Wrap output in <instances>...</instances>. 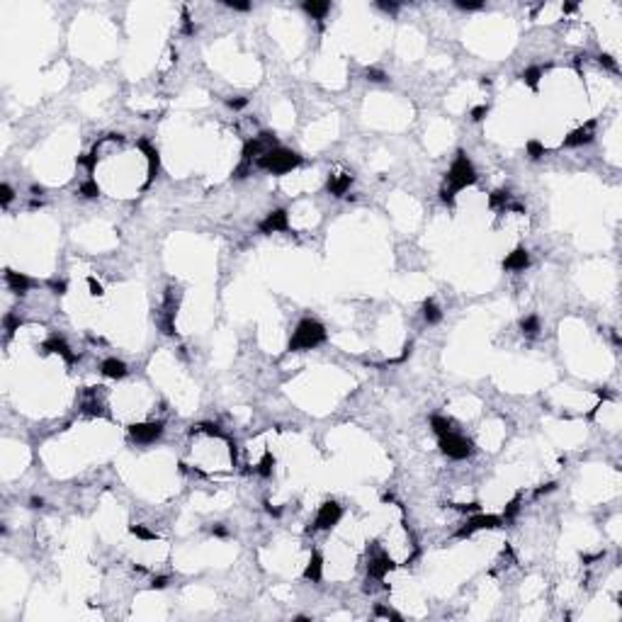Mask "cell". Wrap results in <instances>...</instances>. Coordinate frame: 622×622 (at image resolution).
Returning a JSON list of instances; mask_svg holds the SVG:
<instances>
[{"label": "cell", "instance_id": "1", "mask_svg": "<svg viewBox=\"0 0 622 622\" xmlns=\"http://www.w3.org/2000/svg\"><path fill=\"white\" fill-rule=\"evenodd\" d=\"M445 183H447L445 190H450L455 195L477 183V170H474V165H472V161L467 158L464 151H457V158H455V163L450 165V170L445 175Z\"/></svg>", "mask_w": 622, "mask_h": 622}, {"label": "cell", "instance_id": "2", "mask_svg": "<svg viewBox=\"0 0 622 622\" xmlns=\"http://www.w3.org/2000/svg\"><path fill=\"white\" fill-rule=\"evenodd\" d=\"M297 165H301V156L289 151V148H270L268 153H263L258 158V168L268 170V173H275V175H284L289 170H294Z\"/></svg>", "mask_w": 622, "mask_h": 622}, {"label": "cell", "instance_id": "3", "mask_svg": "<svg viewBox=\"0 0 622 622\" xmlns=\"http://www.w3.org/2000/svg\"><path fill=\"white\" fill-rule=\"evenodd\" d=\"M321 343H326V328L314 319H304L297 326L294 336L289 338V350H294V352L311 350V347H319Z\"/></svg>", "mask_w": 622, "mask_h": 622}, {"label": "cell", "instance_id": "4", "mask_svg": "<svg viewBox=\"0 0 622 622\" xmlns=\"http://www.w3.org/2000/svg\"><path fill=\"white\" fill-rule=\"evenodd\" d=\"M440 450L450 460H467L474 452V445H472V440H467L457 433H447V435L440 438Z\"/></svg>", "mask_w": 622, "mask_h": 622}, {"label": "cell", "instance_id": "5", "mask_svg": "<svg viewBox=\"0 0 622 622\" xmlns=\"http://www.w3.org/2000/svg\"><path fill=\"white\" fill-rule=\"evenodd\" d=\"M343 518V508L336 503V501H326L319 513H316V520H314V530H331L338 525V520Z\"/></svg>", "mask_w": 622, "mask_h": 622}, {"label": "cell", "instance_id": "6", "mask_svg": "<svg viewBox=\"0 0 622 622\" xmlns=\"http://www.w3.org/2000/svg\"><path fill=\"white\" fill-rule=\"evenodd\" d=\"M129 435L138 445H151L163 435V423L161 420L158 423H134V425H129Z\"/></svg>", "mask_w": 622, "mask_h": 622}, {"label": "cell", "instance_id": "7", "mask_svg": "<svg viewBox=\"0 0 622 622\" xmlns=\"http://www.w3.org/2000/svg\"><path fill=\"white\" fill-rule=\"evenodd\" d=\"M501 523H503V518H498V515H474L464 528L457 530V537L464 540V537L474 535L477 530H496V528H501Z\"/></svg>", "mask_w": 622, "mask_h": 622}, {"label": "cell", "instance_id": "8", "mask_svg": "<svg viewBox=\"0 0 622 622\" xmlns=\"http://www.w3.org/2000/svg\"><path fill=\"white\" fill-rule=\"evenodd\" d=\"M396 564H394V559L389 556V554L384 552H374L369 559H367V576L369 578H374V581H382L392 569H394Z\"/></svg>", "mask_w": 622, "mask_h": 622}, {"label": "cell", "instance_id": "9", "mask_svg": "<svg viewBox=\"0 0 622 622\" xmlns=\"http://www.w3.org/2000/svg\"><path fill=\"white\" fill-rule=\"evenodd\" d=\"M260 233H277V231H289V216L287 209H275L270 211L260 224H258Z\"/></svg>", "mask_w": 622, "mask_h": 622}, {"label": "cell", "instance_id": "10", "mask_svg": "<svg viewBox=\"0 0 622 622\" xmlns=\"http://www.w3.org/2000/svg\"><path fill=\"white\" fill-rule=\"evenodd\" d=\"M596 138V122H586L583 127L574 129L569 137L564 138V146L566 148H574V146H583V143H591Z\"/></svg>", "mask_w": 622, "mask_h": 622}, {"label": "cell", "instance_id": "11", "mask_svg": "<svg viewBox=\"0 0 622 622\" xmlns=\"http://www.w3.org/2000/svg\"><path fill=\"white\" fill-rule=\"evenodd\" d=\"M138 148H141V151L146 153V158H148V180H146V185H143V187H148V185L153 183V178L158 175V165H161V158H158V151H156V148H153V146H151L146 138H141V141H138Z\"/></svg>", "mask_w": 622, "mask_h": 622}, {"label": "cell", "instance_id": "12", "mask_svg": "<svg viewBox=\"0 0 622 622\" xmlns=\"http://www.w3.org/2000/svg\"><path fill=\"white\" fill-rule=\"evenodd\" d=\"M5 282L10 284V289H12L15 294H27V292L32 289V284H34L27 275L15 273V270H5Z\"/></svg>", "mask_w": 622, "mask_h": 622}, {"label": "cell", "instance_id": "13", "mask_svg": "<svg viewBox=\"0 0 622 622\" xmlns=\"http://www.w3.org/2000/svg\"><path fill=\"white\" fill-rule=\"evenodd\" d=\"M528 265H530V255H528L525 248H515V251L503 260V268H506V270H513V273H520V270H525Z\"/></svg>", "mask_w": 622, "mask_h": 622}, {"label": "cell", "instance_id": "14", "mask_svg": "<svg viewBox=\"0 0 622 622\" xmlns=\"http://www.w3.org/2000/svg\"><path fill=\"white\" fill-rule=\"evenodd\" d=\"M44 350L46 352H56V355H61L69 365H73L75 362V355L70 352V347H69V343L64 341V338H59V336H51L46 343H44Z\"/></svg>", "mask_w": 622, "mask_h": 622}, {"label": "cell", "instance_id": "15", "mask_svg": "<svg viewBox=\"0 0 622 622\" xmlns=\"http://www.w3.org/2000/svg\"><path fill=\"white\" fill-rule=\"evenodd\" d=\"M306 581H311V583H319L321 581V576H323V556L319 552L311 554V559H309V564H306V569H304V574H301Z\"/></svg>", "mask_w": 622, "mask_h": 622}, {"label": "cell", "instance_id": "16", "mask_svg": "<svg viewBox=\"0 0 622 622\" xmlns=\"http://www.w3.org/2000/svg\"><path fill=\"white\" fill-rule=\"evenodd\" d=\"M352 185V175L350 173H341V175H331L328 178V192L333 197H343Z\"/></svg>", "mask_w": 622, "mask_h": 622}, {"label": "cell", "instance_id": "17", "mask_svg": "<svg viewBox=\"0 0 622 622\" xmlns=\"http://www.w3.org/2000/svg\"><path fill=\"white\" fill-rule=\"evenodd\" d=\"M127 372H129L127 365L122 360H117V357H110V360L102 362V374L107 379H122V377H127Z\"/></svg>", "mask_w": 622, "mask_h": 622}, {"label": "cell", "instance_id": "18", "mask_svg": "<svg viewBox=\"0 0 622 622\" xmlns=\"http://www.w3.org/2000/svg\"><path fill=\"white\" fill-rule=\"evenodd\" d=\"M301 7H304V12H309L314 20H323V17L328 15V10H331V2H328V0H306Z\"/></svg>", "mask_w": 622, "mask_h": 622}, {"label": "cell", "instance_id": "19", "mask_svg": "<svg viewBox=\"0 0 622 622\" xmlns=\"http://www.w3.org/2000/svg\"><path fill=\"white\" fill-rule=\"evenodd\" d=\"M423 319H425L430 326H433V323H440V319H442V311L438 309V304H435V301H430V299H428V301L423 304Z\"/></svg>", "mask_w": 622, "mask_h": 622}, {"label": "cell", "instance_id": "20", "mask_svg": "<svg viewBox=\"0 0 622 622\" xmlns=\"http://www.w3.org/2000/svg\"><path fill=\"white\" fill-rule=\"evenodd\" d=\"M430 428L435 430V435H438V438H442V435L452 433V423H450L447 418H442V415H430Z\"/></svg>", "mask_w": 622, "mask_h": 622}, {"label": "cell", "instance_id": "21", "mask_svg": "<svg viewBox=\"0 0 622 622\" xmlns=\"http://www.w3.org/2000/svg\"><path fill=\"white\" fill-rule=\"evenodd\" d=\"M83 411L88 415H105V409H102V404L92 396V392L88 394V399L83 401Z\"/></svg>", "mask_w": 622, "mask_h": 622}, {"label": "cell", "instance_id": "22", "mask_svg": "<svg viewBox=\"0 0 622 622\" xmlns=\"http://www.w3.org/2000/svg\"><path fill=\"white\" fill-rule=\"evenodd\" d=\"M520 328H523V333H528V336H537V333H540V319H537V316H525V319L520 321Z\"/></svg>", "mask_w": 622, "mask_h": 622}, {"label": "cell", "instance_id": "23", "mask_svg": "<svg viewBox=\"0 0 622 622\" xmlns=\"http://www.w3.org/2000/svg\"><path fill=\"white\" fill-rule=\"evenodd\" d=\"M520 78H523V83H528L532 90H537V83H540V78H542V69H535V66H532V69L523 70Z\"/></svg>", "mask_w": 622, "mask_h": 622}, {"label": "cell", "instance_id": "24", "mask_svg": "<svg viewBox=\"0 0 622 622\" xmlns=\"http://www.w3.org/2000/svg\"><path fill=\"white\" fill-rule=\"evenodd\" d=\"M273 469H275V457H273L270 452H265V457H263V460H260V464H258V474L268 479V477L273 474Z\"/></svg>", "mask_w": 622, "mask_h": 622}, {"label": "cell", "instance_id": "25", "mask_svg": "<svg viewBox=\"0 0 622 622\" xmlns=\"http://www.w3.org/2000/svg\"><path fill=\"white\" fill-rule=\"evenodd\" d=\"M75 163L78 165H83V168H88L90 173L95 170V165H97V148L92 151V153H83V156H78L75 158Z\"/></svg>", "mask_w": 622, "mask_h": 622}, {"label": "cell", "instance_id": "26", "mask_svg": "<svg viewBox=\"0 0 622 622\" xmlns=\"http://www.w3.org/2000/svg\"><path fill=\"white\" fill-rule=\"evenodd\" d=\"M78 192H80L83 197L92 200V197H97V195H100V185H97L95 180H88V183H83V185L78 187Z\"/></svg>", "mask_w": 622, "mask_h": 622}, {"label": "cell", "instance_id": "27", "mask_svg": "<svg viewBox=\"0 0 622 622\" xmlns=\"http://www.w3.org/2000/svg\"><path fill=\"white\" fill-rule=\"evenodd\" d=\"M506 202H508V192H506V190H496V192H491V197H488V207L491 209L506 207Z\"/></svg>", "mask_w": 622, "mask_h": 622}, {"label": "cell", "instance_id": "28", "mask_svg": "<svg viewBox=\"0 0 622 622\" xmlns=\"http://www.w3.org/2000/svg\"><path fill=\"white\" fill-rule=\"evenodd\" d=\"M129 532L134 535V537H138V540H146V542H151V540H156L158 535L156 532H151L148 528H143V525H132L129 528Z\"/></svg>", "mask_w": 622, "mask_h": 622}, {"label": "cell", "instance_id": "29", "mask_svg": "<svg viewBox=\"0 0 622 622\" xmlns=\"http://www.w3.org/2000/svg\"><path fill=\"white\" fill-rule=\"evenodd\" d=\"M525 148H528V156H530L532 161H540V158L545 156V146H542L540 141H535V138H532V141H528V146H525Z\"/></svg>", "mask_w": 622, "mask_h": 622}, {"label": "cell", "instance_id": "30", "mask_svg": "<svg viewBox=\"0 0 622 622\" xmlns=\"http://www.w3.org/2000/svg\"><path fill=\"white\" fill-rule=\"evenodd\" d=\"M365 75H367V80H372V83H384V80H389V75H387L384 70L374 69V66H369V69L365 70Z\"/></svg>", "mask_w": 622, "mask_h": 622}, {"label": "cell", "instance_id": "31", "mask_svg": "<svg viewBox=\"0 0 622 622\" xmlns=\"http://www.w3.org/2000/svg\"><path fill=\"white\" fill-rule=\"evenodd\" d=\"M374 618H384V620L401 622V615H399V613H394V610H389V608H384V605H377V608H374Z\"/></svg>", "mask_w": 622, "mask_h": 622}, {"label": "cell", "instance_id": "32", "mask_svg": "<svg viewBox=\"0 0 622 622\" xmlns=\"http://www.w3.org/2000/svg\"><path fill=\"white\" fill-rule=\"evenodd\" d=\"M2 323H5V333H7V338H10V336L20 328V319H17V316H12V314H5Z\"/></svg>", "mask_w": 622, "mask_h": 622}, {"label": "cell", "instance_id": "33", "mask_svg": "<svg viewBox=\"0 0 622 622\" xmlns=\"http://www.w3.org/2000/svg\"><path fill=\"white\" fill-rule=\"evenodd\" d=\"M455 5H457L460 10H482V7H484L482 0H455Z\"/></svg>", "mask_w": 622, "mask_h": 622}, {"label": "cell", "instance_id": "34", "mask_svg": "<svg viewBox=\"0 0 622 622\" xmlns=\"http://www.w3.org/2000/svg\"><path fill=\"white\" fill-rule=\"evenodd\" d=\"M12 197H15L12 187H10L7 183H2V185H0V202H2V207H7V205L12 202Z\"/></svg>", "mask_w": 622, "mask_h": 622}, {"label": "cell", "instance_id": "35", "mask_svg": "<svg viewBox=\"0 0 622 622\" xmlns=\"http://www.w3.org/2000/svg\"><path fill=\"white\" fill-rule=\"evenodd\" d=\"M518 508H520V496H515L508 506H506V513H503V520H510V518H515V513H518Z\"/></svg>", "mask_w": 622, "mask_h": 622}, {"label": "cell", "instance_id": "36", "mask_svg": "<svg viewBox=\"0 0 622 622\" xmlns=\"http://www.w3.org/2000/svg\"><path fill=\"white\" fill-rule=\"evenodd\" d=\"M452 508L460 510V513H479L482 510L479 503H452Z\"/></svg>", "mask_w": 622, "mask_h": 622}, {"label": "cell", "instance_id": "37", "mask_svg": "<svg viewBox=\"0 0 622 622\" xmlns=\"http://www.w3.org/2000/svg\"><path fill=\"white\" fill-rule=\"evenodd\" d=\"M224 5L231 7V10H241V12H248V10H251V2H243V0H224Z\"/></svg>", "mask_w": 622, "mask_h": 622}, {"label": "cell", "instance_id": "38", "mask_svg": "<svg viewBox=\"0 0 622 622\" xmlns=\"http://www.w3.org/2000/svg\"><path fill=\"white\" fill-rule=\"evenodd\" d=\"M183 32H185V34H195V24H192L187 10H183Z\"/></svg>", "mask_w": 622, "mask_h": 622}, {"label": "cell", "instance_id": "39", "mask_svg": "<svg viewBox=\"0 0 622 622\" xmlns=\"http://www.w3.org/2000/svg\"><path fill=\"white\" fill-rule=\"evenodd\" d=\"M226 105H229L231 110H243V107L248 105V97H229Z\"/></svg>", "mask_w": 622, "mask_h": 622}, {"label": "cell", "instance_id": "40", "mask_svg": "<svg viewBox=\"0 0 622 622\" xmlns=\"http://www.w3.org/2000/svg\"><path fill=\"white\" fill-rule=\"evenodd\" d=\"M88 287H90V294H92V297H102V292H105L102 284H100L95 277H88Z\"/></svg>", "mask_w": 622, "mask_h": 622}, {"label": "cell", "instance_id": "41", "mask_svg": "<svg viewBox=\"0 0 622 622\" xmlns=\"http://www.w3.org/2000/svg\"><path fill=\"white\" fill-rule=\"evenodd\" d=\"M49 287L54 289V294H66V289H69V284H66L64 279H51Z\"/></svg>", "mask_w": 622, "mask_h": 622}, {"label": "cell", "instance_id": "42", "mask_svg": "<svg viewBox=\"0 0 622 622\" xmlns=\"http://www.w3.org/2000/svg\"><path fill=\"white\" fill-rule=\"evenodd\" d=\"M486 115H488V107H486V105H479V107L472 110V119H474V122H482Z\"/></svg>", "mask_w": 622, "mask_h": 622}, {"label": "cell", "instance_id": "43", "mask_svg": "<svg viewBox=\"0 0 622 622\" xmlns=\"http://www.w3.org/2000/svg\"><path fill=\"white\" fill-rule=\"evenodd\" d=\"M598 61H600V64H603L605 69L618 70V64H615V61H613V56H608V54H600V56H598Z\"/></svg>", "mask_w": 622, "mask_h": 622}, {"label": "cell", "instance_id": "44", "mask_svg": "<svg viewBox=\"0 0 622 622\" xmlns=\"http://www.w3.org/2000/svg\"><path fill=\"white\" fill-rule=\"evenodd\" d=\"M165 586H168V576H153V581H151V588H153V591H156V588L161 591V588H165Z\"/></svg>", "mask_w": 622, "mask_h": 622}, {"label": "cell", "instance_id": "45", "mask_svg": "<svg viewBox=\"0 0 622 622\" xmlns=\"http://www.w3.org/2000/svg\"><path fill=\"white\" fill-rule=\"evenodd\" d=\"M377 7L384 10V12H396V10H399V2H384V0H379Z\"/></svg>", "mask_w": 622, "mask_h": 622}, {"label": "cell", "instance_id": "46", "mask_svg": "<svg viewBox=\"0 0 622 622\" xmlns=\"http://www.w3.org/2000/svg\"><path fill=\"white\" fill-rule=\"evenodd\" d=\"M211 535H216V537H229V530H226L221 523H216V525L211 528Z\"/></svg>", "mask_w": 622, "mask_h": 622}, {"label": "cell", "instance_id": "47", "mask_svg": "<svg viewBox=\"0 0 622 622\" xmlns=\"http://www.w3.org/2000/svg\"><path fill=\"white\" fill-rule=\"evenodd\" d=\"M554 488H556V484H554V482H550V484L540 486V488L535 491V496H545V493H550V491H554Z\"/></svg>", "mask_w": 622, "mask_h": 622}, {"label": "cell", "instance_id": "48", "mask_svg": "<svg viewBox=\"0 0 622 622\" xmlns=\"http://www.w3.org/2000/svg\"><path fill=\"white\" fill-rule=\"evenodd\" d=\"M265 510H268L270 515H275V518H279V508H273L270 503H265Z\"/></svg>", "mask_w": 622, "mask_h": 622}, {"label": "cell", "instance_id": "49", "mask_svg": "<svg viewBox=\"0 0 622 622\" xmlns=\"http://www.w3.org/2000/svg\"><path fill=\"white\" fill-rule=\"evenodd\" d=\"M29 503H32V508H42V506H44V501H42V498H32Z\"/></svg>", "mask_w": 622, "mask_h": 622}, {"label": "cell", "instance_id": "50", "mask_svg": "<svg viewBox=\"0 0 622 622\" xmlns=\"http://www.w3.org/2000/svg\"><path fill=\"white\" fill-rule=\"evenodd\" d=\"M574 10H576V2H566L564 5V12H574Z\"/></svg>", "mask_w": 622, "mask_h": 622}, {"label": "cell", "instance_id": "51", "mask_svg": "<svg viewBox=\"0 0 622 622\" xmlns=\"http://www.w3.org/2000/svg\"><path fill=\"white\" fill-rule=\"evenodd\" d=\"M32 192H34V195H42V192H44V187H42V185H34V187H32Z\"/></svg>", "mask_w": 622, "mask_h": 622}]
</instances>
